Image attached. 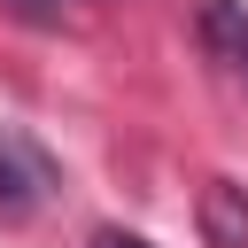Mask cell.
Returning <instances> with one entry per match:
<instances>
[{"instance_id":"4","label":"cell","mask_w":248,"mask_h":248,"mask_svg":"<svg viewBox=\"0 0 248 248\" xmlns=\"http://www.w3.org/2000/svg\"><path fill=\"white\" fill-rule=\"evenodd\" d=\"M93 248H155V240H140V232H124V225H101Z\"/></svg>"},{"instance_id":"6","label":"cell","mask_w":248,"mask_h":248,"mask_svg":"<svg viewBox=\"0 0 248 248\" xmlns=\"http://www.w3.org/2000/svg\"><path fill=\"white\" fill-rule=\"evenodd\" d=\"M240 70H248V62H240Z\"/></svg>"},{"instance_id":"5","label":"cell","mask_w":248,"mask_h":248,"mask_svg":"<svg viewBox=\"0 0 248 248\" xmlns=\"http://www.w3.org/2000/svg\"><path fill=\"white\" fill-rule=\"evenodd\" d=\"M16 8H31V16H39V8H46V0H16Z\"/></svg>"},{"instance_id":"2","label":"cell","mask_w":248,"mask_h":248,"mask_svg":"<svg viewBox=\"0 0 248 248\" xmlns=\"http://www.w3.org/2000/svg\"><path fill=\"white\" fill-rule=\"evenodd\" d=\"M194 225L209 248H248V186L240 178H209L194 202Z\"/></svg>"},{"instance_id":"1","label":"cell","mask_w":248,"mask_h":248,"mask_svg":"<svg viewBox=\"0 0 248 248\" xmlns=\"http://www.w3.org/2000/svg\"><path fill=\"white\" fill-rule=\"evenodd\" d=\"M46 194H54V163L23 132H0V217H31Z\"/></svg>"},{"instance_id":"3","label":"cell","mask_w":248,"mask_h":248,"mask_svg":"<svg viewBox=\"0 0 248 248\" xmlns=\"http://www.w3.org/2000/svg\"><path fill=\"white\" fill-rule=\"evenodd\" d=\"M202 31H209V46L225 62H248V16L232 0H202Z\"/></svg>"}]
</instances>
